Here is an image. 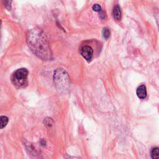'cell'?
Masks as SVG:
<instances>
[{
  "mask_svg": "<svg viewBox=\"0 0 159 159\" xmlns=\"http://www.w3.org/2000/svg\"><path fill=\"white\" fill-rule=\"evenodd\" d=\"M27 43L31 51L43 60L52 59L48 40L45 33L41 29H34L27 34Z\"/></svg>",
  "mask_w": 159,
  "mask_h": 159,
  "instance_id": "obj_1",
  "label": "cell"
},
{
  "mask_svg": "<svg viewBox=\"0 0 159 159\" xmlns=\"http://www.w3.org/2000/svg\"><path fill=\"white\" fill-rule=\"evenodd\" d=\"M53 80L57 88L63 91L69 89L70 79L68 73L63 68H57L53 74Z\"/></svg>",
  "mask_w": 159,
  "mask_h": 159,
  "instance_id": "obj_2",
  "label": "cell"
},
{
  "mask_svg": "<svg viewBox=\"0 0 159 159\" xmlns=\"http://www.w3.org/2000/svg\"><path fill=\"white\" fill-rule=\"evenodd\" d=\"M28 71L26 68H19L15 71L11 76L12 84L17 88L24 87L27 83Z\"/></svg>",
  "mask_w": 159,
  "mask_h": 159,
  "instance_id": "obj_3",
  "label": "cell"
},
{
  "mask_svg": "<svg viewBox=\"0 0 159 159\" xmlns=\"http://www.w3.org/2000/svg\"><path fill=\"white\" fill-rule=\"evenodd\" d=\"M80 53L85 60H86L88 61H89L93 57V50L91 47L88 45H84L81 48Z\"/></svg>",
  "mask_w": 159,
  "mask_h": 159,
  "instance_id": "obj_4",
  "label": "cell"
},
{
  "mask_svg": "<svg viewBox=\"0 0 159 159\" xmlns=\"http://www.w3.org/2000/svg\"><path fill=\"white\" fill-rule=\"evenodd\" d=\"M136 94L139 98L143 99L147 96V89L145 85L142 84L139 86L136 91Z\"/></svg>",
  "mask_w": 159,
  "mask_h": 159,
  "instance_id": "obj_5",
  "label": "cell"
},
{
  "mask_svg": "<svg viewBox=\"0 0 159 159\" xmlns=\"http://www.w3.org/2000/svg\"><path fill=\"white\" fill-rule=\"evenodd\" d=\"M112 16H113V17L117 20H119L121 19V11H120V6L118 4H116L114 7L113 11H112Z\"/></svg>",
  "mask_w": 159,
  "mask_h": 159,
  "instance_id": "obj_6",
  "label": "cell"
},
{
  "mask_svg": "<svg viewBox=\"0 0 159 159\" xmlns=\"http://www.w3.org/2000/svg\"><path fill=\"white\" fill-rule=\"evenodd\" d=\"M151 157L153 159H158L159 158V148L154 147L151 150L150 152Z\"/></svg>",
  "mask_w": 159,
  "mask_h": 159,
  "instance_id": "obj_7",
  "label": "cell"
},
{
  "mask_svg": "<svg viewBox=\"0 0 159 159\" xmlns=\"http://www.w3.org/2000/svg\"><path fill=\"white\" fill-rule=\"evenodd\" d=\"M8 117H6V116H1L0 117V121H1V123H0V128L1 129H2L4 128L7 124L8 122Z\"/></svg>",
  "mask_w": 159,
  "mask_h": 159,
  "instance_id": "obj_8",
  "label": "cell"
},
{
  "mask_svg": "<svg viewBox=\"0 0 159 159\" xmlns=\"http://www.w3.org/2000/svg\"><path fill=\"white\" fill-rule=\"evenodd\" d=\"M43 123L45 126H47L48 127H50L52 126V125L53 124V120L50 117H46L45 119H44Z\"/></svg>",
  "mask_w": 159,
  "mask_h": 159,
  "instance_id": "obj_9",
  "label": "cell"
},
{
  "mask_svg": "<svg viewBox=\"0 0 159 159\" xmlns=\"http://www.w3.org/2000/svg\"><path fill=\"white\" fill-rule=\"evenodd\" d=\"M110 30L108 28H104L102 30V36H103V38L106 40L108 39L109 36H110Z\"/></svg>",
  "mask_w": 159,
  "mask_h": 159,
  "instance_id": "obj_10",
  "label": "cell"
},
{
  "mask_svg": "<svg viewBox=\"0 0 159 159\" xmlns=\"http://www.w3.org/2000/svg\"><path fill=\"white\" fill-rule=\"evenodd\" d=\"M93 10L95 12H100L101 11V7L98 4H95L93 6Z\"/></svg>",
  "mask_w": 159,
  "mask_h": 159,
  "instance_id": "obj_11",
  "label": "cell"
},
{
  "mask_svg": "<svg viewBox=\"0 0 159 159\" xmlns=\"http://www.w3.org/2000/svg\"><path fill=\"white\" fill-rule=\"evenodd\" d=\"M100 17L102 19H105L106 18V14L104 13V11H100Z\"/></svg>",
  "mask_w": 159,
  "mask_h": 159,
  "instance_id": "obj_12",
  "label": "cell"
},
{
  "mask_svg": "<svg viewBox=\"0 0 159 159\" xmlns=\"http://www.w3.org/2000/svg\"><path fill=\"white\" fill-rule=\"evenodd\" d=\"M155 18H156V21L158 25V28L159 29V13L158 12L155 14Z\"/></svg>",
  "mask_w": 159,
  "mask_h": 159,
  "instance_id": "obj_13",
  "label": "cell"
},
{
  "mask_svg": "<svg viewBox=\"0 0 159 159\" xmlns=\"http://www.w3.org/2000/svg\"><path fill=\"white\" fill-rule=\"evenodd\" d=\"M40 143H41V145H42V146H44V145H45V140H43V139H42L41 141H40Z\"/></svg>",
  "mask_w": 159,
  "mask_h": 159,
  "instance_id": "obj_14",
  "label": "cell"
}]
</instances>
